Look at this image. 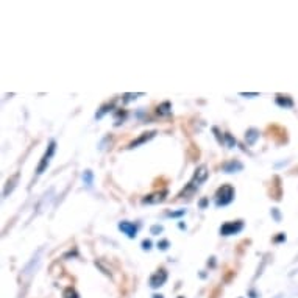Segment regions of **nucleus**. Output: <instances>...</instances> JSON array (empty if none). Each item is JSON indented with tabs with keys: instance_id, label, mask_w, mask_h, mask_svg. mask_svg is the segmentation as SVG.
Returning a JSON list of instances; mask_svg holds the SVG:
<instances>
[{
	"instance_id": "obj_30",
	"label": "nucleus",
	"mask_w": 298,
	"mask_h": 298,
	"mask_svg": "<svg viewBox=\"0 0 298 298\" xmlns=\"http://www.w3.org/2000/svg\"><path fill=\"white\" fill-rule=\"evenodd\" d=\"M178 228H180V230H186V225L183 222H180V223H178Z\"/></svg>"
},
{
	"instance_id": "obj_8",
	"label": "nucleus",
	"mask_w": 298,
	"mask_h": 298,
	"mask_svg": "<svg viewBox=\"0 0 298 298\" xmlns=\"http://www.w3.org/2000/svg\"><path fill=\"white\" fill-rule=\"evenodd\" d=\"M222 172L223 173H237L244 170V164L239 160H230L222 164Z\"/></svg>"
},
{
	"instance_id": "obj_13",
	"label": "nucleus",
	"mask_w": 298,
	"mask_h": 298,
	"mask_svg": "<svg viewBox=\"0 0 298 298\" xmlns=\"http://www.w3.org/2000/svg\"><path fill=\"white\" fill-rule=\"evenodd\" d=\"M114 108H116V100H111V102H108V103L102 105V106H100V109H97V113H95V119H102L105 114L111 113Z\"/></svg>"
},
{
	"instance_id": "obj_31",
	"label": "nucleus",
	"mask_w": 298,
	"mask_h": 298,
	"mask_svg": "<svg viewBox=\"0 0 298 298\" xmlns=\"http://www.w3.org/2000/svg\"><path fill=\"white\" fill-rule=\"evenodd\" d=\"M152 298H164V297H163L161 294H155V295H153Z\"/></svg>"
},
{
	"instance_id": "obj_19",
	"label": "nucleus",
	"mask_w": 298,
	"mask_h": 298,
	"mask_svg": "<svg viewBox=\"0 0 298 298\" xmlns=\"http://www.w3.org/2000/svg\"><path fill=\"white\" fill-rule=\"evenodd\" d=\"M184 214H186V210H178V211H166V217H173V218L183 217Z\"/></svg>"
},
{
	"instance_id": "obj_14",
	"label": "nucleus",
	"mask_w": 298,
	"mask_h": 298,
	"mask_svg": "<svg viewBox=\"0 0 298 298\" xmlns=\"http://www.w3.org/2000/svg\"><path fill=\"white\" fill-rule=\"evenodd\" d=\"M156 114L161 116V117H167L172 114V105L170 102H163L160 106L156 108Z\"/></svg>"
},
{
	"instance_id": "obj_24",
	"label": "nucleus",
	"mask_w": 298,
	"mask_h": 298,
	"mask_svg": "<svg viewBox=\"0 0 298 298\" xmlns=\"http://www.w3.org/2000/svg\"><path fill=\"white\" fill-rule=\"evenodd\" d=\"M152 241L150 239H144L142 241V244H141V247H142V250H145V252H148V250H152Z\"/></svg>"
},
{
	"instance_id": "obj_12",
	"label": "nucleus",
	"mask_w": 298,
	"mask_h": 298,
	"mask_svg": "<svg viewBox=\"0 0 298 298\" xmlns=\"http://www.w3.org/2000/svg\"><path fill=\"white\" fill-rule=\"evenodd\" d=\"M257 139H259V130H256V128H248L245 131V142L248 145H255Z\"/></svg>"
},
{
	"instance_id": "obj_22",
	"label": "nucleus",
	"mask_w": 298,
	"mask_h": 298,
	"mask_svg": "<svg viewBox=\"0 0 298 298\" xmlns=\"http://www.w3.org/2000/svg\"><path fill=\"white\" fill-rule=\"evenodd\" d=\"M169 247H170V242H169L167 239H161L160 242H158V248H160L161 252H166V250H169Z\"/></svg>"
},
{
	"instance_id": "obj_28",
	"label": "nucleus",
	"mask_w": 298,
	"mask_h": 298,
	"mask_svg": "<svg viewBox=\"0 0 298 298\" xmlns=\"http://www.w3.org/2000/svg\"><path fill=\"white\" fill-rule=\"evenodd\" d=\"M198 206H200L202 210H205V208L208 206V198H206V197H203L202 200H200V203H198Z\"/></svg>"
},
{
	"instance_id": "obj_15",
	"label": "nucleus",
	"mask_w": 298,
	"mask_h": 298,
	"mask_svg": "<svg viewBox=\"0 0 298 298\" xmlns=\"http://www.w3.org/2000/svg\"><path fill=\"white\" fill-rule=\"evenodd\" d=\"M128 113L125 111V109H117V111L114 113V125H121L124 124V121L127 119Z\"/></svg>"
},
{
	"instance_id": "obj_27",
	"label": "nucleus",
	"mask_w": 298,
	"mask_h": 298,
	"mask_svg": "<svg viewBox=\"0 0 298 298\" xmlns=\"http://www.w3.org/2000/svg\"><path fill=\"white\" fill-rule=\"evenodd\" d=\"M272 215L275 217V220H276V222H280L281 215H280V211H278L276 208H273V210H272Z\"/></svg>"
},
{
	"instance_id": "obj_16",
	"label": "nucleus",
	"mask_w": 298,
	"mask_h": 298,
	"mask_svg": "<svg viewBox=\"0 0 298 298\" xmlns=\"http://www.w3.org/2000/svg\"><path fill=\"white\" fill-rule=\"evenodd\" d=\"M83 183L86 184V187H92V183H94V172L92 170H85L83 172Z\"/></svg>"
},
{
	"instance_id": "obj_18",
	"label": "nucleus",
	"mask_w": 298,
	"mask_h": 298,
	"mask_svg": "<svg viewBox=\"0 0 298 298\" xmlns=\"http://www.w3.org/2000/svg\"><path fill=\"white\" fill-rule=\"evenodd\" d=\"M141 95H144L142 92H139V94H124L122 95V100H124V103H128V102H131V100H136L137 97H141Z\"/></svg>"
},
{
	"instance_id": "obj_20",
	"label": "nucleus",
	"mask_w": 298,
	"mask_h": 298,
	"mask_svg": "<svg viewBox=\"0 0 298 298\" xmlns=\"http://www.w3.org/2000/svg\"><path fill=\"white\" fill-rule=\"evenodd\" d=\"M223 136H225V141H226L228 148H233V147H236V139L233 137V134H230V133H225Z\"/></svg>"
},
{
	"instance_id": "obj_4",
	"label": "nucleus",
	"mask_w": 298,
	"mask_h": 298,
	"mask_svg": "<svg viewBox=\"0 0 298 298\" xmlns=\"http://www.w3.org/2000/svg\"><path fill=\"white\" fill-rule=\"evenodd\" d=\"M244 220H231V222H225L220 230H218V233H220L222 236H233V234H239L242 230H244Z\"/></svg>"
},
{
	"instance_id": "obj_29",
	"label": "nucleus",
	"mask_w": 298,
	"mask_h": 298,
	"mask_svg": "<svg viewBox=\"0 0 298 298\" xmlns=\"http://www.w3.org/2000/svg\"><path fill=\"white\" fill-rule=\"evenodd\" d=\"M208 265H211V267H214L215 265V257H211V262L208 261Z\"/></svg>"
},
{
	"instance_id": "obj_17",
	"label": "nucleus",
	"mask_w": 298,
	"mask_h": 298,
	"mask_svg": "<svg viewBox=\"0 0 298 298\" xmlns=\"http://www.w3.org/2000/svg\"><path fill=\"white\" fill-rule=\"evenodd\" d=\"M63 298H80V294L77 292L75 287H66L63 292Z\"/></svg>"
},
{
	"instance_id": "obj_9",
	"label": "nucleus",
	"mask_w": 298,
	"mask_h": 298,
	"mask_svg": "<svg viewBox=\"0 0 298 298\" xmlns=\"http://www.w3.org/2000/svg\"><path fill=\"white\" fill-rule=\"evenodd\" d=\"M158 134V131H145V133H142L141 136H139L137 139H134V141H131L130 144H128V148L130 150H133V148H137L139 145H142V144H145V142H148V141H152V139L155 137Z\"/></svg>"
},
{
	"instance_id": "obj_32",
	"label": "nucleus",
	"mask_w": 298,
	"mask_h": 298,
	"mask_svg": "<svg viewBox=\"0 0 298 298\" xmlns=\"http://www.w3.org/2000/svg\"><path fill=\"white\" fill-rule=\"evenodd\" d=\"M178 298H184V297H178Z\"/></svg>"
},
{
	"instance_id": "obj_11",
	"label": "nucleus",
	"mask_w": 298,
	"mask_h": 298,
	"mask_svg": "<svg viewBox=\"0 0 298 298\" xmlns=\"http://www.w3.org/2000/svg\"><path fill=\"white\" fill-rule=\"evenodd\" d=\"M17 181H19V173L13 175V176L6 181V184H5V187H3V198H6L9 194L14 191V187H16Z\"/></svg>"
},
{
	"instance_id": "obj_25",
	"label": "nucleus",
	"mask_w": 298,
	"mask_h": 298,
	"mask_svg": "<svg viewBox=\"0 0 298 298\" xmlns=\"http://www.w3.org/2000/svg\"><path fill=\"white\" fill-rule=\"evenodd\" d=\"M286 241V234L284 233H280L278 236L273 237V242H284Z\"/></svg>"
},
{
	"instance_id": "obj_21",
	"label": "nucleus",
	"mask_w": 298,
	"mask_h": 298,
	"mask_svg": "<svg viewBox=\"0 0 298 298\" xmlns=\"http://www.w3.org/2000/svg\"><path fill=\"white\" fill-rule=\"evenodd\" d=\"M163 231H164V226L163 225H153L150 228V234H153V236H160Z\"/></svg>"
},
{
	"instance_id": "obj_5",
	"label": "nucleus",
	"mask_w": 298,
	"mask_h": 298,
	"mask_svg": "<svg viewBox=\"0 0 298 298\" xmlns=\"http://www.w3.org/2000/svg\"><path fill=\"white\" fill-rule=\"evenodd\" d=\"M167 270L166 269H158L152 276H150V281H148V284H150L152 289H160V287H163L167 281Z\"/></svg>"
},
{
	"instance_id": "obj_2",
	"label": "nucleus",
	"mask_w": 298,
	"mask_h": 298,
	"mask_svg": "<svg viewBox=\"0 0 298 298\" xmlns=\"http://www.w3.org/2000/svg\"><path fill=\"white\" fill-rule=\"evenodd\" d=\"M236 197V191L231 184H222L218 189L215 191V195H214V203L217 208H223V206H228Z\"/></svg>"
},
{
	"instance_id": "obj_3",
	"label": "nucleus",
	"mask_w": 298,
	"mask_h": 298,
	"mask_svg": "<svg viewBox=\"0 0 298 298\" xmlns=\"http://www.w3.org/2000/svg\"><path fill=\"white\" fill-rule=\"evenodd\" d=\"M55 152H56V141H53V139H52V141H48V145L45 148V152H44V155L41 158V161H39L38 167H36V175H43L47 170V167H48V164H50Z\"/></svg>"
},
{
	"instance_id": "obj_23",
	"label": "nucleus",
	"mask_w": 298,
	"mask_h": 298,
	"mask_svg": "<svg viewBox=\"0 0 298 298\" xmlns=\"http://www.w3.org/2000/svg\"><path fill=\"white\" fill-rule=\"evenodd\" d=\"M213 133H215V137H217L218 144H223V142H225V136H222V133L218 131V128H217V127L213 128Z\"/></svg>"
},
{
	"instance_id": "obj_7",
	"label": "nucleus",
	"mask_w": 298,
	"mask_h": 298,
	"mask_svg": "<svg viewBox=\"0 0 298 298\" xmlns=\"http://www.w3.org/2000/svg\"><path fill=\"white\" fill-rule=\"evenodd\" d=\"M167 197V191H156L153 194H148L142 198V205H156L163 203Z\"/></svg>"
},
{
	"instance_id": "obj_1",
	"label": "nucleus",
	"mask_w": 298,
	"mask_h": 298,
	"mask_svg": "<svg viewBox=\"0 0 298 298\" xmlns=\"http://www.w3.org/2000/svg\"><path fill=\"white\" fill-rule=\"evenodd\" d=\"M206 178H208V167L206 166L197 167V170H195V173L192 176V180L186 184V187L180 194H178V198H184V197L189 198L191 195H194L202 187V184L206 181Z\"/></svg>"
},
{
	"instance_id": "obj_6",
	"label": "nucleus",
	"mask_w": 298,
	"mask_h": 298,
	"mask_svg": "<svg viewBox=\"0 0 298 298\" xmlns=\"http://www.w3.org/2000/svg\"><path fill=\"white\" fill-rule=\"evenodd\" d=\"M119 230H121L128 239H134L137 236V225L133 222H128V220H122L119 223Z\"/></svg>"
},
{
	"instance_id": "obj_10",
	"label": "nucleus",
	"mask_w": 298,
	"mask_h": 298,
	"mask_svg": "<svg viewBox=\"0 0 298 298\" xmlns=\"http://www.w3.org/2000/svg\"><path fill=\"white\" fill-rule=\"evenodd\" d=\"M275 102H276V105H278V106H281V108H284V109H287V108H292V106H294V100H292V97H291V95L276 94Z\"/></svg>"
},
{
	"instance_id": "obj_26",
	"label": "nucleus",
	"mask_w": 298,
	"mask_h": 298,
	"mask_svg": "<svg viewBox=\"0 0 298 298\" xmlns=\"http://www.w3.org/2000/svg\"><path fill=\"white\" fill-rule=\"evenodd\" d=\"M239 95H242V97H247V98H253V97H259V94H257V92H241Z\"/></svg>"
}]
</instances>
